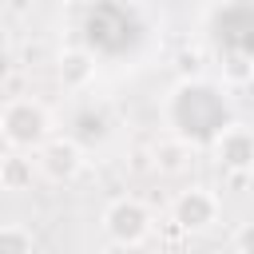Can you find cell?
Instances as JSON below:
<instances>
[{"label": "cell", "instance_id": "obj_1", "mask_svg": "<svg viewBox=\"0 0 254 254\" xmlns=\"http://www.w3.org/2000/svg\"><path fill=\"white\" fill-rule=\"evenodd\" d=\"M167 123L175 127V139L202 143L226 127V91L210 79H183L167 99Z\"/></svg>", "mask_w": 254, "mask_h": 254}, {"label": "cell", "instance_id": "obj_2", "mask_svg": "<svg viewBox=\"0 0 254 254\" xmlns=\"http://www.w3.org/2000/svg\"><path fill=\"white\" fill-rule=\"evenodd\" d=\"M52 127H56L52 111L40 99H32V95H16V99H8L0 107V135H4L8 151H20V155L40 151L56 135Z\"/></svg>", "mask_w": 254, "mask_h": 254}, {"label": "cell", "instance_id": "obj_3", "mask_svg": "<svg viewBox=\"0 0 254 254\" xmlns=\"http://www.w3.org/2000/svg\"><path fill=\"white\" fill-rule=\"evenodd\" d=\"M103 234L115 242V246H123V250H135V246H143L147 238H151V230H155V214H151V206L143 202V198H135V194H119V198H111L107 206H103Z\"/></svg>", "mask_w": 254, "mask_h": 254}, {"label": "cell", "instance_id": "obj_4", "mask_svg": "<svg viewBox=\"0 0 254 254\" xmlns=\"http://www.w3.org/2000/svg\"><path fill=\"white\" fill-rule=\"evenodd\" d=\"M218 214H222V202L202 183H194V187H187L171 198V226L179 234H206L218 222Z\"/></svg>", "mask_w": 254, "mask_h": 254}, {"label": "cell", "instance_id": "obj_5", "mask_svg": "<svg viewBox=\"0 0 254 254\" xmlns=\"http://www.w3.org/2000/svg\"><path fill=\"white\" fill-rule=\"evenodd\" d=\"M83 147H79V139L75 135H52L40 151H36V167H40V175L44 179H52V183H71L79 171H83Z\"/></svg>", "mask_w": 254, "mask_h": 254}, {"label": "cell", "instance_id": "obj_6", "mask_svg": "<svg viewBox=\"0 0 254 254\" xmlns=\"http://www.w3.org/2000/svg\"><path fill=\"white\" fill-rule=\"evenodd\" d=\"M210 151H214V159H218L226 171H234V175H250V171H254V131H250L246 123H226V127L214 135Z\"/></svg>", "mask_w": 254, "mask_h": 254}, {"label": "cell", "instance_id": "obj_7", "mask_svg": "<svg viewBox=\"0 0 254 254\" xmlns=\"http://www.w3.org/2000/svg\"><path fill=\"white\" fill-rule=\"evenodd\" d=\"M56 75H60V83L67 91H87L95 83V75H99V64H95V56L87 48H64L56 56Z\"/></svg>", "mask_w": 254, "mask_h": 254}, {"label": "cell", "instance_id": "obj_8", "mask_svg": "<svg viewBox=\"0 0 254 254\" xmlns=\"http://www.w3.org/2000/svg\"><path fill=\"white\" fill-rule=\"evenodd\" d=\"M36 171H40V167H36V159H32V155H20V151L0 155V190H8V194L32 190Z\"/></svg>", "mask_w": 254, "mask_h": 254}, {"label": "cell", "instance_id": "obj_9", "mask_svg": "<svg viewBox=\"0 0 254 254\" xmlns=\"http://www.w3.org/2000/svg\"><path fill=\"white\" fill-rule=\"evenodd\" d=\"M190 155H194V147L171 135V139H163V143L151 147V167H155L159 175H183V171L190 167Z\"/></svg>", "mask_w": 254, "mask_h": 254}, {"label": "cell", "instance_id": "obj_10", "mask_svg": "<svg viewBox=\"0 0 254 254\" xmlns=\"http://www.w3.org/2000/svg\"><path fill=\"white\" fill-rule=\"evenodd\" d=\"M0 254H36L32 230L20 226V222H4L0 226Z\"/></svg>", "mask_w": 254, "mask_h": 254}, {"label": "cell", "instance_id": "obj_11", "mask_svg": "<svg viewBox=\"0 0 254 254\" xmlns=\"http://www.w3.org/2000/svg\"><path fill=\"white\" fill-rule=\"evenodd\" d=\"M230 246H234V254H254V218L250 222H238Z\"/></svg>", "mask_w": 254, "mask_h": 254}, {"label": "cell", "instance_id": "obj_12", "mask_svg": "<svg viewBox=\"0 0 254 254\" xmlns=\"http://www.w3.org/2000/svg\"><path fill=\"white\" fill-rule=\"evenodd\" d=\"M250 75H254V64H250V60H238V56L226 60V79L242 83V79H250Z\"/></svg>", "mask_w": 254, "mask_h": 254}, {"label": "cell", "instance_id": "obj_13", "mask_svg": "<svg viewBox=\"0 0 254 254\" xmlns=\"http://www.w3.org/2000/svg\"><path fill=\"white\" fill-rule=\"evenodd\" d=\"M91 254H115V250H111V246H99V250H91Z\"/></svg>", "mask_w": 254, "mask_h": 254}, {"label": "cell", "instance_id": "obj_14", "mask_svg": "<svg viewBox=\"0 0 254 254\" xmlns=\"http://www.w3.org/2000/svg\"><path fill=\"white\" fill-rule=\"evenodd\" d=\"M250 194H254V175H250Z\"/></svg>", "mask_w": 254, "mask_h": 254}, {"label": "cell", "instance_id": "obj_15", "mask_svg": "<svg viewBox=\"0 0 254 254\" xmlns=\"http://www.w3.org/2000/svg\"><path fill=\"white\" fill-rule=\"evenodd\" d=\"M250 175H254V171H250Z\"/></svg>", "mask_w": 254, "mask_h": 254}]
</instances>
